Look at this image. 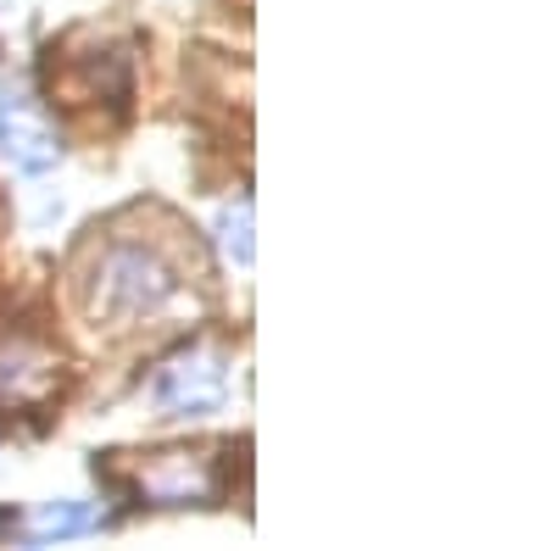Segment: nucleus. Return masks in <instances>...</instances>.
<instances>
[{
  "mask_svg": "<svg viewBox=\"0 0 557 551\" xmlns=\"http://www.w3.org/2000/svg\"><path fill=\"white\" fill-rule=\"evenodd\" d=\"M45 385H51V367H45V356H39V351H28V346L0 351V396L28 401V396H39Z\"/></svg>",
  "mask_w": 557,
  "mask_h": 551,
  "instance_id": "nucleus-5",
  "label": "nucleus"
},
{
  "mask_svg": "<svg viewBox=\"0 0 557 551\" xmlns=\"http://www.w3.org/2000/svg\"><path fill=\"white\" fill-rule=\"evenodd\" d=\"M139 490L162 508H184V501H207L218 490L207 456H190V451H162L151 468H139Z\"/></svg>",
  "mask_w": 557,
  "mask_h": 551,
  "instance_id": "nucleus-4",
  "label": "nucleus"
},
{
  "mask_svg": "<svg viewBox=\"0 0 557 551\" xmlns=\"http://www.w3.org/2000/svg\"><path fill=\"white\" fill-rule=\"evenodd\" d=\"M228 396V362L212 346H190L162 362V374L151 379V401L168 412V418H201V412H218Z\"/></svg>",
  "mask_w": 557,
  "mask_h": 551,
  "instance_id": "nucleus-2",
  "label": "nucleus"
},
{
  "mask_svg": "<svg viewBox=\"0 0 557 551\" xmlns=\"http://www.w3.org/2000/svg\"><path fill=\"white\" fill-rule=\"evenodd\" d=\"M7 7H12V0H0V12H7Z\"/></svg>",
  "mask_w": 557,
  "mask_h": 551,
  "instance_id": "nucleus-8",
  "label": "nucleus"
},
{
  "mask_svg": "<svg viewBox=\"0 0 557 551\" xmlns=\"http://www.w3.org/2000/svg\"><path fill=\"white\" fill-rule=\"evenodd\" d=\"M96 524H101V513L84 508V501H45L28 518V540H67V535H84Z\"/></svg>",
  "mask_w": 557,
  "mask_h": 551,
  "instance_id": "nucleus-6",
  "label": "nucleus"
},
{
  "mask_svg": "<svg viewBox=\"0 0 557 551\" xmlns=\"http://www.w3.org/2000/svg\"><path fill=\"white\" fill-rule=\"evenodd\" d=\"M218 246L235 267H251V256H257V246H251V201H235V206L218 212Z\"/></svg>",
  "mask_w": 557,
  "mask_h": 551,
  "instance_id": "nucleus-7",
  "label": "nucleus"
},
{
  "mask_svg": "<svg viewBox=\"0 0 557 551\" xmlns=\"http://www.w3.org/2000/svg\"><path fill=\"white\" fill-rule=\"evenodd\" d=\"M0 156L28 178H45L62 162L57 128L45 123V112L34 101H23V96H0Z\"/></svg>",
  "mask_w": 557,
  "mask_h": 551,
  "instance_id": "nucleus-3",
  "label": "nucleus"
},
{
  "mask_svg": "<svg viewBox=\"0 0 557 551\" xmlns=\"http://www.w3.org/2000/svg\"><path fill=\"white\" fill-rule=\"evenodd\" d=\"M178 301V273L162 251L151 246H112L96 267H89L84 306L96 324H139V317H162Z\"/></svg>",
  "mask_w": 557,
  "mask_h": 551,
  "instance_id": "nucleus-1",
  "label": "nucleus"
}]
</instances>
